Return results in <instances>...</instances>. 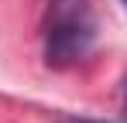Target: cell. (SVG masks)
<instances>
[{
	"label": "cell",
	"mask_w": 127,
	"mask_h": 123,
	"mask_svg": "<svg viewBox=\"0 0 127 123\" xmlns=\"http://www.w3.org/2000/svg\"><path fill=\"white\" fill-rule=\"evenodd\" d=\"M96 44V14L89 0H48L45 14V62L69 68Z\"/></svg>",
	"instance_id": "6da1fadb"
},
{
	"label": "cell",
	"mask_w": 127,
	"mask_h": 123,
	"mask_svg": "<svg viewBox=\"0 0 127 123\" xmlns=\"http://www.w3.org/2000/svg\"><path fill=\"white\" fill-rule=\"evenodd\" d=\"M55 123H103V120H86V116H59Z\"/></svg>",
	"instance_id": "7a4b0ae2"
},
{
	"label": "cell",
	"mask_w": 127,
	"mask_h": 123,
	"mask_svg": "<svg viewBox=\"0 0 127 123\" xmlns=\"http://www.w3.org/2000/svg\"><path fill=\"white\" fill-rule=\"evenodd\" d=\"M124 113H127V79H124Z\"/></svg>",
	"instance_id": "3957f363"
},
{
	"label": "cell",
	"mask_w": 127,
	"mask_h": 123,
	"mask_svg": "<svg viewBox=\"0 0 127 123\" xmlns=\"http://www.w3.org/2000/svg\"><path fill=\"white\" fill-rule=\"evenodd\" d=\"M120 3H124V7H127V0H120Z\"/></svg>",
	"instance_id": "277c9868"
}]
</instances>
